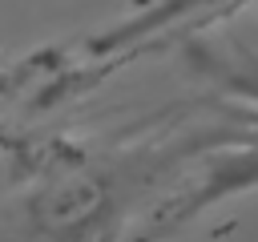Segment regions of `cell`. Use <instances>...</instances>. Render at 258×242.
<instances>
[{
  "mask_svg": "<svg viewBox=\"0 0 258 242\" xmlns=\"http://www.w3.org/2000/svg\"><path fill=\"white\" fill-rule=\"evenodd\" d=\"M141 4H153V0H141Z\"/></svg>",
  "mask_w": 258,
  "mask_h": 242,
  "instance_id": "cell-1",
  "label": "cell"
}]
</instances>
